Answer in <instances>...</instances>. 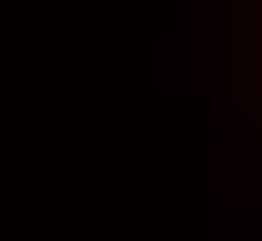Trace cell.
I'll return each instance as SVG.
<instances>
[{
    "label": "cell",
    "mask_w": 262,
    "mask_h": 241,
    "mask_svg": "<svg viewBox=\"0 0 262 241\" xmlns=\"http://www.w3.org/2000/svg\"><path fill=\"white\" fill-rule=\"evenodd\" d=\"M241 14H248V64H255V78H262V0H248V7H241Z\"/></svg>",
    "instance_id": "cell-1"
}]
</instances>
